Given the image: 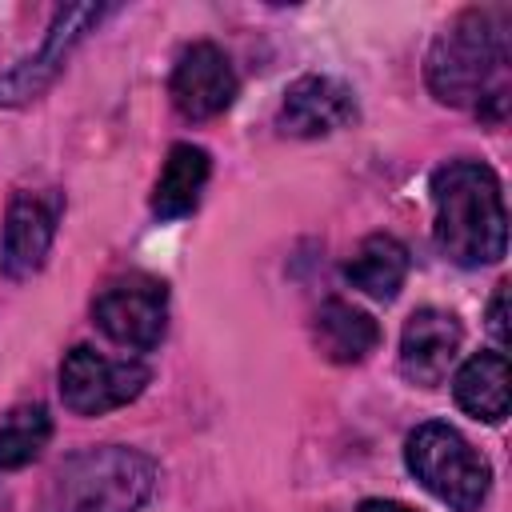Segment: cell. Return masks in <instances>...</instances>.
<instances>
[{
  "mask_svg": "<svg viewBox=\"0 0 512 512\" xmlns=\"http://www.w3.org/2000/svg\"><path fill=\"white\" fill-rule=\"evenodd\" d=\"M92 320L108 340L148 352L164 340V328H168V288L148 272L116 276L96 292Z\"/></svg>",
  "mask_w": 512,
  "mask_h": 512,
  "instance_id": "cell-5",
  "label": "cell"
},
{
  "mask_svg": "<svg viewBox=\"0 0 512 512\" xmlns=\"http://www.w3.org/2000/svg\"><path fill=\"white\" fill-rule=\"evenodd\" d=\"M404 460H408V472L440 504L456 512H476L488 496L492 468L452 424H440V420L420 424L404 444Z\"/></svg>",
  "mask_w": 512,
  "mask_h": 512,
  "instance_id": "cell-4",
  "label": "cell"
},
{
  "mask_svg": "<svg viewBox=\"0 0 512 512\" xmlns=\"http://www.w3.org/2000/svg\"><path fill=\"white\" fill-rule=\"evenodd\" d=\"M148 384V364L136 356H104L88 344L72 348L60 364V400L76 416H104L132 404Z\"/></svg>",
  "mask_w": 512,
  "mask_h": 512,
  "instance_id": "cell-6",
  "label": "cell"
},
{
  "mask_svg": "<svg viewBox=\"0 0 512 512\" xmlns=\"http://www.w3.org/2000/svg\"><path fill=\"white\" fill-rule=\"evenodd\" d=\"M168 96L176 104L180 116L188 120H208V116H220L232 100H236V72H232V60L200 40V44H188L172 68V80H168Z\"/></svg>",
  "mask_w": 512,
  "mask_h": 512,
  "instance_id": "cell-8",
  "label": "cell"
},
{
  "mask_svg": "<svg viewBox=\"0 0 512 512\" xmlns=\"http://www.w3.org/2000/svg\"><path fill=\"white\" fill-rule=\"evenodd\" d=\"M356 512H416V508H408L400 500H364Z\"/></svg>",
  "mask_w": 512,
  "mask_h": 512,
  "instance_id": "cell-18",
  "label": "cell"
},
{
  "mask_svg": "<svg viewBox=\"0 0 512 512\" xmlns=\"http://www.w3.org/2000/svg\"><path fill=\"white\" fill-rule=\"evenodd\" d=\"M344 276L352 288H360L372 300H392L408 276V248L388 236V232H372L356 244V252L344 264Z\"/></svg>",
  "mask_w": 512,
  "mask_h": 512,
  "instance_id": "cell-13",
  "label": "cell"
},
{
  "mask_svg": "<svg viewBox=\"0 0 512 512\" xmlns=\"http://www.w3.org/2000/svg\"><path fill=\"white\" fill-rule=\"evenodd\" d=\"M60 212H64V196L56 188H20L12 196L0 232V272L8 280H28L40 272L56 240Z\"/></svg>",
  "mask_w": 512,
  "mask_h": 512,
  "instance_id": "cell-7",
  "label": "cell"
},
{
  "mask_svg": "<svg viewBox=\"0 0 512 512\" xmlns=\"http://www.w3.org/2000/svg\"><path fill=\"white\" fill-rule=\"evenodd\" d=\"M52 436V416L44 404H16L0 420V468H24L32 464Z\"/></svg>",
  "mask_w": 512,
  "mask_h": 512,
  "instance_id": "cell-16",
  "label": "cell"
},
{
  "mask_svg": "<svg viewBox=\"0 0 512 512\" xmlns=\"http://www.w3.org/2000/svg\"><path fill=\"white\" fill-rule=\"evenodd\" d=\"M464 344V328L444 308H416L400 332V372L412 384H440L456 364Z\"/></svg>",
  "mask_w": 512,
  "mask_h": 512,
  "instance_id": "cell-9",
  "label": "cell"
},
{
  "mask_svg": "<svg viewBox=\"0 0 512 512\" xmlns=\"http://www.w3.org/2000/svg\"><path fill=\"white\" fill-rule=\"evenodd\" d=\"M436 244L460 268L496 264L508 248V212L500 180L480 160H448L432 172Z\"/></svg>",
  "mask_w": 512,
  "mask_h": 512,
  "instance_id": "cell-2",
  "label": "cell"
},
{
  "mask_svg": "<svg viewBox=\"0 0 512 512\" xmlns=\"http://www.w3.org/2000/svg\"><path fill=\"white\" fill-rule=\"evenodd\" d=\"M156 488V464L124 444H100L68 456L52 484V512H136Z\"/></svg>",
  "mask_w": 512,
  "mask_h": 512,
  "instance_id": "cell-3",
  "label": "cell"
},
{
  "mask_svg": "<svg viewBox=\"0 0 512 512\" xmlns=\"http://www.w3.org/2000/svg\"><path fill=\"white\" fill-rule=\"evenodd\" d=\"M452 392L468 416H476L484 424H500L508 416V360H504V352L468 356L452 380Z\"/></svg>",
  "mask_w": 512,
  "mask_h": 512,
  "instance_id": "cell-14",
  "label": "cell"
},
{
  "mask_svg": "<svg viewBox=\"0 0 512 512\" xmlns=\"http://www.w3.org/2000/svg\"><path fill=\"white\" fill-rule=\"evenodd\" d=\"M504 300H508V284L500 280L496 284V292H492V304H488V332H492V340L504 348L508 344V324H504Z\"/></svg>",
  "mask_w": 512,
  "mask_h": 512,
  "instance_id": "cell-17",
  "label": "cell"
},
{
  "mask_svg": "<svg viewBox=\"0 0 512 512\" xmlns=\"http://www.w3.org/2000/svg\"><path fill=\"white\" fill-rule=\"evenodd\" d=\"M508 24L512 16L504 4L460 12L428 52L432 96L500 120L508 100Z\"/></svg>",
  "mask_w": 512,
  "mask_h": 512,
  "instance_id": "cell-1",
  "label": "cell"
},
{
  "mask_svg": "<svg viewBox=\"0 0 512 512\" xmlns=\"http://www.w3.org/2000/svg\"><path fill=\"white\" fill-rule=\"evenodd\" d=\"M316 344L336 364H360L380 344V328L364 308L348 300H328L316 312Z\"/></svg>",
  "mask_w": 512,
  "mask_h": 512,
  "instance_id": "cell-15",
  "label": "cell"
},
{
  "mask_svg": "<svg viewBox=\"0 0 512 512\" xmlns=\"http://www.w3.org/2000/svg\"><path fill=\"white\" fill-rule=\"evenodd\" d=\"M104 16V8H92V4H76V8H64L44 40V48L24 60L20 68H12L4 80H0V104H24V100H36L60 72V64L68 60L72 44L88 32V24H96Z\"/></svg>",
  "mask_w": 512,
  "mask_h": 512,
  "instance_id": "cell-11",
  "label": "cell"
},
{
  "mask_svg": "<svg viewBox=\"0 0 512 512\" xmlns=\"http://www.w3.org/2000/svg\"><path fill=\"white\" fill-rule=\"evenodd\" d=\"M212 176V160L204 148L196 144H176L160 168V180L152 188V212L160 220H180L188 212H196L200 192Z\"/></svg>",
  "mask_w": 512,
  "mask_h": 512,
  "instance_id": "cell-12",
  "label": "cell"
},
{
  "mask_svg": "<svg viewBox=\"0 0 512 512\" xmlns=\"http://www.w3.org/2000/svg\"><path fill=\"white\" fill-rule=\"evenodd\" d=\"M356 120V96L332 76H300L288 84L276 124L288 136H328Z\"/></svg>",
  "mask_w": 512,
  "mask_h": 512,
  "instance_id": "cell-10",
  "label": "cell"
}]
</instances>
